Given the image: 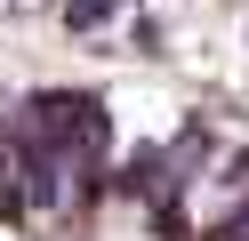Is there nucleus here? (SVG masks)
<instances>
[{"instance_id": "nucleus-1", "label": "nucleus", "mask_w": 249, "mask_h": 241, "mask_svg": "<svg viewBox=\"0 0 249 241\" xmlns=\"http://www.w3.org/2000/svg\"><path fill=\"white\" fill-rule=\"evenodd\" d=\"M113 8H121V0H72L65 24H72V32H97V24H113Z\"/></svg>"}]
</instances>
